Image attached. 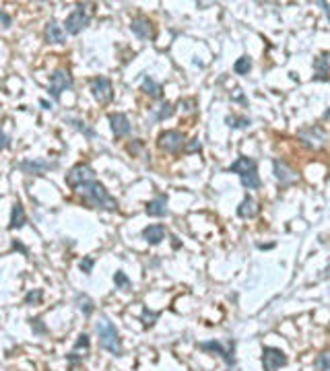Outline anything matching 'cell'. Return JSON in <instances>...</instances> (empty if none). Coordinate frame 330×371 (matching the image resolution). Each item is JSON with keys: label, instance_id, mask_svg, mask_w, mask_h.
<instances>
[{"label": "cell", "instance_id": "cell-26", "mask_svg": "<svg viewBox=\"0 0 330 371\" xmlns=\"http://www.w3.org/2000/svg\"><path fill=\"white\" fill-rule=\"evenodd\" d=\"M114 282H116V289H130V278L126 276V272H122V270H118L116 274H114Z\"/></svg>", "mask_w": 330, "mask_h": 371}, {"label": "cell", "instance_id": "cell-32", "mask_svg": "<svg viewBox=\"0 0 330 371\" xmlns=\"http://www.w3.org/2000/svg\"><path fill=\"white\" fill-rule=\"evenodd\" d=\"M29 322H31V328H33V332H35V334H46V332H48V328L43 326L41 318H31Z\"/></svg>", "mask_w": 330, "mask_h": 371}, {"label": "cell", "instance_id": "cell-13", "mask_svg": "<svg viewBox=\"0 0 330 371\" xmlns=\"http://www.w3.org/2000/svg\"><path fill=\"white\" fill-rule=\"evenodd\" d=\"M165 235H167V231H165V227H163V225H149V227H145V229H143V237H145V242H147V244H151V246L161 244L163 239H165Z\"/></svg>", "mask_w": 330, "mask_h": 371}, {"label": "cell", "instance_id": "cell-19", "mask_svg": "<svg viewBox=\"0 0 330 371\" xmlns=\"http://www.w3.org/2000/svg\"><path fill=\"white\" fill-rule=\"evenodd\" d=\"M27 223V214H25V208L21 202H15L13 204V210H11V225L9 229H21Z\"/></svg>", "mask_w": 330, "mask_h": 371}, {"label": "cell", "instance_id": "cell-18", "mask_svg": "<svg viewBox=\"0 0 330 371\" xmlns=\"http://www.w3.org/2000/svg\"><path fill=\"white\" fill-rule=\"evenodd\" d=\"M145 210H147L149 216H165L167 214V198L165 196H157V198L147 202Z\"/></svg>", "mask_w": 330, "mask_h": 371}, {"label": "cell", "instance_id": "cell-37", "mask_svg": "<svg viewBox=\"0 0 330 371\" xmlns=\"http://www.w3.org/2000/svg\"><path fill=\"white\" fill-rule=\"evenodd\" d=\"M7 146H9V136L0 132V151H5Z\"/></svg>", "mask_w": 330, "mask_h": 371}, {"label": "cell", "instance_id": "cell-33", "mask_svg": "<svg viewBox=\"0 0 330 371\" xmlns=\"http://www.w3.org/2000/svg\"><path fill=\"white\" fill-rule=\"evenodd\" d=\"M157 320V314L155 312H149V310H143V324L145 326H153Z\"/></svg>", "mask_w": 330, "mask_h": 371}, {"label": "cell", "instance_id": "cell-5", "mask_svg": "<svg viewBox=\"0 0 330 371\" xmlns=\"http://www.w3.org/2000/svg\"><path fill=\"white\" fill-rule=\"evenodd\" d=\"M159 149L167 151V153H178L186 146V140H184V134L180 130H165V132L159 134Z\"/></svg>", "mask_w": 330, "mask_h": 371}, {"label": "cell", "instance_id": "cell-16", "mask_svg": "<svg viewBox=\"0 0 330 371\" xmlns=\"http://www.w3.org/2000/svg\"><path fill=\"white\" fill-rule=\"evenodd\" d=\"M109 124H112V132L116 136H126L130 132V122L124 114H112L109 116Z\"/></svg>", "mask_w": 330, "mask_h": 371}, {"label": "cell", "instance_id": "cell-10", "mask_svg": "<svg viewBox=\"0 0 330 371\" xmlns=\"http://www.w3.org/2000/svg\"><path fill=\"white\" fill-rule=\"evenodd\" d=\"M56 167H58V163H50L43 159H27V161L19 163V169L29 173V176H43L48 169H56Z\"/></svg>", "mask_w": 330, "mask_h": 371}, {"label": "cell", "instance_id": "cell-22", "mask_svg": "<svg viewBox=\"0 0 330 371\" xmlns=\"http://www.w3.org/2000/svg\"><path fill=\"white\" fill-rule=\"evenodd\" d=\"M141 89H143L149 97H153V99H159V97H161V85H157L155 81L149 79V77L143 79V87H141Z\"/></svg>", "mask_w": 330, "mask_h": 371}, {"label": "cell", "instance_id": "cell-4", "mask_svg": "<svg viewBox=\"0 0 330 371\" xmlns=\"http://www.w3.org/2000/svg\"><path fill=\"white\" fill-rule=\"evenodd\" d=\"M93 178H95L93 167L87 165V163H79L66 173V184H69L71 188H81L87 182H93Z\"/></svg>", "mask_w": 330, "mask_h": 371}, {"label": "cell", "instance_id": "cell-6", "mask_svg": "<svg viewBox=\"0 0 330 371\" xmlns=\"http://www.w3.org/2000/svg\"><path fill=\"white\" fill-rule=\"evenodd\" d=\"M262 365H264V371H277L283 365H287V355H285L281 348L264 346L262 348Z\"/></svg>", "mask_w": 330, "mask_h": 371}, {"label": "cell", "instance_id": "cell-11", "mask_svg": "<svg viewBox=\"0 0 330 371\" xmlns=\"http://www.w3.org/2000/svg\"><path fill=\"white\" fill-rule=\"evenodd\" d=\"M273 167H275V178L281 182V184H293V182H297V173L285 163V161H281V159H277L275 163H273Z\"/></svg>", "mask_w": 330, "mask_h": 371}, {"label": "cell", "instance_id": "cell-12", "mask_svg": "<svg viewBox=\"0 0 330 371\" xmlns=\"http://www.w3.org/2000/svg\"><path fill=\"white\" fill-rule=\"evenodd\" d=\"M130 29H132V33H135L137 37H141V39H149V37H153V23H151L149 19H145V17H137V19H132Z\"/></svg>", "mask_w": 330, "mask_h": 371}, {"label": "cell", "instance_id": "cell-36", "mask_svg": "<svg viewBox=\"0 0 330 371\" xmlns=\"http://www.w3.org/2000/svg\"><path fill=\"white\" fill-rule=\"evenodd\" d=\"M141 146H143V142H141V140L130 142V144H128V151H130V153H139V151H141Z\"/></svg>", "mask_w": 330, "mask_h": 371}, {"label": "cell", "instance_id": "cell-8", "mask_svg": "<svg viewBox=\"0 0 330 371\" xmlns=\"http://www.w3.org/2000/svg\"><path fill=\"white\" fill-rule=\"evenodd\" d=\"M91 93L99 103H109L114 99V87L105 77H97L91 81Z\"/></svg>", "mask_w": 330, "mask_h": 371}, {"label": "cell", "instance_id": "cell-28", "mask_svg": "<svg viewBox=\"0 0 330 371\" xmlns=\"http://www.w3.org/2000/svg\"><path fill=\"white\" fill-rule=\"evenodd\" d=\"M227 126H229V128H248V126H250V120H248V118L229 116V118H227Z\"/></svg>", "mask_w": 330, "mask_h": 371}, {"label": "cell", "instance_id": "cell-40", "mask_svg": "<svg viewBox=\"0 0 330 371\" xmlns=\"http://www.w3.org/2000/svg\"><path fill=\"white\" fill-rule=\"evenodd\" d=\"M322 9H324V13H326V17H328V21H330V5L328 3H318Z\"/></svg>", "mask_w": 330, "mask_h": 371}, {"label": "cell", "instance_id": "cell-9", "mask_svg": "<svg viewBox=\"0 0 330 371\" xmlns=\"http://www.w3.org/2000/svg\"><path fill=\"white\" fill-rule=\"evenodd\" d=\"M198 348H201V351H209V353L219 355L229 367H233V363H235V357H233V342L229 344V348H225L219 340H211V342H201V344H198Z\"/></svg>", "mask_w": 330, "mask_h": 371}, {"label": "cell", "instance_id": "cell-25", "mask_svg": "<svg viewBox=\"0 0 330 371\" xmlns=\"http://www.w3.org/2000/svg\"><path fill=\"white\" fill-rule=\"evenodd\" d=\"M41 299H43V291L41 289H31L27 295H25V305H39L41 303Z\"/></svg>", "mask_w": 330, "mask_h": 371}, {"label": "cell", "instance_id": "cell-17", "mask_svg": "<svg viewBox=\"0 0 330 371\" xmlns=\"http://www.w3.org/2000/svg\"><path fill=\"white\" fill-rule=\"evenodd\" d=\"M314 70H316L314 81H328L330 79L328 77V72H330V56L328 54H322L314 60Z\"/></svg>", "mask_w": 330, "mask_h": 371}, {"label": "cell", "instance_id": "cell-29", "mask_svg": "<svg viewBox=\"0 0 330 371\" xmlns=\"http://www.w3.org/2000/svg\"><path fill=\"white\" fill-rule=\"evenodd\" d=\"M66 122H71V124H73V126H75L77 130H81V132H85L87 136H95V130L87 128V126H85V122H81V120H73V118H69Z\"/></svg>", "mask_w": 330, "mask_h": 371}, {"label": "cell", "instance_id": "cell-15", "mask_svg": "<svg viewBox=\"0 0 330 371\" xmlns=\"http://www.w3.org/2000/svg\"><path fill=\"white\" fill-rule=\"evenodd\" d=\"M258 212H260V206L252 196H246V198L241 200V204L237 206V214L241 216V219H254Z\"/></svg>", "mask_w": 330, "mask_h": 371}, {"label": "cell", "instance_id": "cell-14", "mask_svg": "<svg viewBox=\"0 0 330 371\" xmlns=\"http://www.w3.org/2000/svg\"><path fill=\"white\" fill-rule=\"evenodd\" d=\"M227 171L229 173H239V178H241V176H246V173H250V171H256V161L250 159V157H239V159H235L227 167Z\"/></svg>", "mask_w": 330, "mask_h": 371}, {"label": "cell", "instance_id": "cell-24", "mask_svg": "<svg viewBox=\"0 0 330 371\" xmlns=\"http://www.w3.org/2000/svg\"><path fill=\"white\" fill-rule=\"evenodd\" d=\"M250 68H252V60H250L248 56H241V58L233 64L235 75H248V72H250Z\"/></svg>", "mask_w": 330, "mask_h": 371}, {"label": "cell", "instance_id": "cell-7", "mask_svg": "<svg viewBox=\"0 0 330 371\" xmlns=\"http://www.w3.org/2000/svg\"><path fill=\"white\" fill-rule=\"evenodd\" d=\"M73 89V77L69 70H56L52 77H50V95L54 99H60V95L64 91Z\"/></svg>", "mask_w": 330, "mask_h": 371}, {"label": "cell", "instance_id": "cell-34", "mask_svg": "<svg viewBox=\"0 0 330 371\" xmlns=\"http://www.w3.org/2000/svg\"><path fill=\"white\" fill-rule=\"evenodd\" d=\"M184 149H186V153H196V151H203V142L198 140V138H194V140H190V142H188Z\"/></svg>", "mask_w": 330, "mask_h": 371}, {"label": "cell", "instance_id": "cell-38", "mask_svg": "<svg viewBox=\"0 0 330 371\" xmlns=\"http://www.w3.org/2000/svg\"><path fill=\"white\" fill-rule=\"evenodd\" d=\"M0 21H3V27H11V17L7 15V13H0Z\"/></svg>", "mask_w": 330, "mask_h": 371}, {"label": "cell", "instance_id": "cell-30", "mask_svg": "<svg viewBox=\"0 0 330 371\" xmlns=\"http://www.w3.org/2000/svg\"><path fill=\"white\" fill-rule=\"evenodd\" d=\"M316 367L322 369V371H330V351H328V353H322V355L316 359Z\"/></svg>", "mask_w": 330, "mask_h": 371}, {"label": "cell", "instance_id": "cell-3", "mask_svg": "<svg viewBox=\"0 0 330 371\" xmlns=\"http://www.w3.org/2000/svg\"><path fill=\"white\" fill-rule=\"evenodd\" d=\"M87 7H83V5H79L77 7V11H73L69 17H66V21H64V31L66 33H71V35H77V33H81L87 25H89V13L85 11Z\"/></svg>", "mask_w": 330, "mask_h": 371}, {"label": "cell", "instance_id": "cell-39", "mask_svg": "<svg viewBox=\"0 0 330 371\" xmlns=\"http://www.w3.org/2000/svg\"><path fill=\"white\" fill-rule=\"evenodd\" d=\"M13 248H15V250H19V252H23V254H27V248H25L23 244H21V242H13Z\"/></svg>", "mask_w": 330, "mask_h": 371}, {"label": "cell", "instance_id": "cell-20", "mask_svg": "<svg viewBox=\"0 0 330 371\" xmlns=\"http://www.w3.org/2000/svg\"><path fill=\"white\" fill-rule=\"evenodd\" d=\"M46 39L52 41V43H64L66 41V31L58 25V23H48L46 25Z\"/></svg>", "mask_w": 330, "mask_h": 371}, {"label": "cell", "instance_id": "cell-2", "mask_svg": "<svg viewBox=\"0 0 330 371\" xmlns=\"http://www.w3.org/2000/svg\"><path fill=\"white\" fill-rule=\"evenodd\" d=\"M97 334H99V344L109 351L112 355L120 357L122 355V340H120V334L116 330V326L112 322H107L105 318L97 324Z\"/></svg>", "mask_w": 330, "mask_h": 371}, {"label": "cell", "instance_id": "cell-21", "mask_svg": "<svg viewBox=\"0 0 330 371\" xmlns=\"http://www.w3.org/2000/svg\"><path fill=\"white\" fill-rule=\"evenodd\" d=\"M75 303H77V308H79L85 316H91V314L95 312V303L91 301L89 295H85V293H79V295L75 297Z\"/></svg>", "mask_w": 330, "mask_h": 371}, {"label": "cell", "instance_id": "cell-35", "mask_svg": "<svg viewBox=\"0 0 330 371\" xmlns=\"http://www.w3.org/2000/svg\"><path fill=\"white\" fill-rule=\"evenodd\" d=\"M79 348H89V336L87 334H81L79 340L75 342V351H79Z\"/></svg>", "mask_w": 330, "mask_h": 371}, {"label": "cell", "instance_id": "cell-23", "mask_svg": "<svg viewBox=\"0 0 330 371\" xmlns=\"http://www.w3.org/2000/svg\"><path fill=\"white\" fill-rule=\"evenodd\" d=\"M241 186L248 188V190L260 188V178H258V173H256V171H250V173H246V176H241Z\"/></svg>", "mask_w": 330, "mask_h": 371}, {"label": "cell", "instance_id": "cell-31", "mask_svg": "<svg viewBox=\"0 0 330 371\" xmlns=\"http://www.w3.org/2000/svg\"><path fill=\"white\" fill-rule=\"evenodd\" d=\"M93 264H95V260H93L91 256H87V258H83V260H81L79 268H81V272H85V274H91V270H93Z\"/></svg>", "mask_w": 330, "mask_h": 371}, {"label": "cell", "instance_id": "cell-1", "mask_svg": "<svg viewBox=\"0 0 330 371\" xmlns=\"http://www.w3.org/2000/svg\"><path fill=\"white\" fill-rule=\"evenodd\" d=\"M81 196L89 202L91 206L95 208H103V210H118V200L112 198V196L107 194V190L99 184V182H87L81 186Z\"/></svg>", "mask_w": 330, "mask_h": 371}, {"label": "cell", "instance_id": "cell-27", "mask_svg": "<svg viewBox=\"0 0 330 371\" xmlns=\"http://www.w3.org/2000/svg\"><path fill=\"white\" fill-rule=\"evenodd\" d=\"M171 116H173V105L171 103H163L155 112V120H165V118H171Z\"/></svg>", "mask_w": 330, "mask_h": 371}]
</instances>
